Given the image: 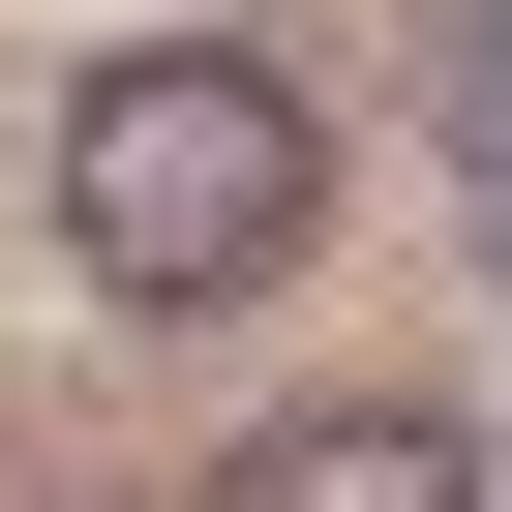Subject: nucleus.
<instances>
[{
	"mask_svg": "<svg viewBox=\"0 0 512 512\" xmlns=\"http://www.w3.org/2000/svg\"><path fill=\"white\" fill-rule=\"evenodd\" d=\"M302 211H332V151H302V91L272 61H91V121H61V241L121 302H272L302 272Z\"/></svg>",
	"mask_w": 512,
	"mask_h": 512,
	"instance_id": "nucleus-1",
	"label": "nucleus"
},
{
	"mask_svg": "<svg viewBox=\"0 0 512 512\" xmlns=\"http://www.w3.org/2000/svg\"><path fill=\"white\" fill-rule=\"evenodd\" d=\"M211 512H512V482H482L452 422H272V452H241Z\"/></svg>",
	"mask_w": 512,
	"mask_h": 512,
	"instance_id": "nucleus-2",
	"label": "nucleus"
}]
</instances>
